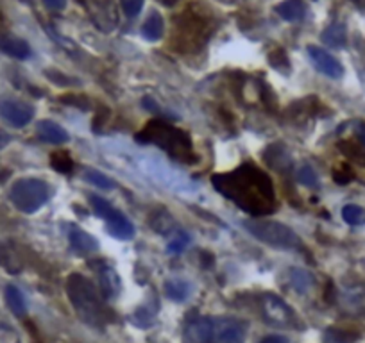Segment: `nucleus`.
Masks as SVG:
<instances>
[{
    "label": "nucleus",
    "instance_id": "obj_1",
    "mask_svg": "<svg viewBox=\"0 0 365 343\" xmlns=\"http://www.w3.org/2000/svg\"><path fill=\"white\" fill-rule=\"evenodd\" d=\"M215 190L255 216L269 215L276 209V194L270 177L256 164L245 163L226 174L211 177Z\"/></svg>",
    "mask_w": 365,
    "mask_h": 343
},
{
    "label": "nucleus",
    "instance_id": "obj_2",
    "mask_svg": "<svg viewBox=\"0 0 365 343\" xmlns=\"http://www.w3.org/2000/svg\"><path fill=\"white\" fill-rule=\"evenodd\" d=\"M137 142L154 143L159 149L165 150L170 157L181 163H196L197 157L194 152V145L190 136L183 129L170 125L169 122L152 120L137 134Z\"/></svg>",
    "mask_w": 365,
    "mask_h": 343
},
{
    "label": "nucleus",
    "instance_id": "obj_3",
    "mask_svg": "<svg viewBox=\"0 0 365 343\" xmlns=\"http://www.w3.org/2000/svg\"><path fill=\"white\" fill-rule=\"evenodd\" d=\"M67 295L78 317L85 324L102 329L107 324V311L97 293L95 285L81 274H72L67 279Z\"/></svg>",
    "mask_w": 365,
    "mask_h": 343
},
{
    "label": "nucleus",
    "instance_id": "obj_4",
    "mask_svg": "<svg viewBox=\"0 0 365 343\" xmlns=\"http://www.w3.org/2000/svg\"><path fill=\"white\" fill-rule=\"evenodd\" d=\"M243 227L251 236L280 250H297L301 247V238L285 223L276 220H245Z\"/></svg>",
    "mask_w": 365,
    "mask_h": 343
},
{
    "label": "nucleus",
    "instance_id": "obj_5",
    "mask_svg": "<svg viewBox=\"0 0 365 343\" xmlns=\"http://www.w3.org/2000/svg\"><path fill=\"white\" fill-rule=\"evenodd\" d=\"M51 194L52 191L48 183L34 179V177H26V179H18L13 184L9 199L18 211L31 215V213H36L38 209L47 204Z\"/></svg>",
    "mask_w": 365,
    "mask_h": 343
},
{
    "label": "nucleus",
    "instance_id": "obj_6",
    "mask_svg": "<svg viewBox=\"0 0 365 343\" xmlns=\"http://www.w3.org/2000/svg\"><path fill=\"white\" fill-rule=\"evenodd\" d=\"M248 324L240 318L215 317L206 318L203 343H243Z\"/></svg>",
    "mask_w": 365,
    "mask_h": 343
},
{
    "label": "nucleus",
    "instance_id": "obj_7",
    "mask_svg": "<svg viewBox=\"0 0 365 343\" xmlns=\"http://www.w3.org/2000/svg\"><path fill=\"white\" fill-rule=\"evenodd\" d=\"M90 204H92L93 211L97 216H100L102 220H106L107 223V233L111 236L118 238V240H131L134 238V226L131 223V220L126 215H122L118 209H115L106 199L97 197V195H90Z\"/></svg>",
    "mask_w": 365,
    "mask_h": 343
},
{
    "label": "nucleus",
    "instance_id": "obj_8",
    "mask_svg": "<svg viewBox=\"0 0 365 343\" xmlns=\"http://www.w3.org/2000/svg\"><path fill=\"white\" fill-rule=\"evenodd\" d=\"M260 310H262L263 320L274 327H294V325H297V317H295L294 310L283 299L273 295V293H267L262 297Z\"/></svg>",
    "mask_w": 365,
    "mask_h": 343
},
{
    "label": "nucleus",
    "instance_id": "obj_9",
    "mask_svg": "<svg viewBox=\"0 0 365 343\" xmlns=\"http://www.w3.org/2000/svg\"><path fill=\"white\" fill-rule=\"evenodd\" d=\"M81 2L100 31L110 33L117 27V9L111 0H81Z\"/></svg>",
    "mask_w": 365,
    "mask_h": 343
},
{
    "label": "nucleus",
    "instance_id": "obj_10",
    "mask_svg": "<svg viewBox=\"0 0 365 343\" xmlns=\"http://www.w3.org/2000/svg\"><path fill=\"white\" fill-rule=\"evenodd\" d=\"M34 117V107L22 100H0V118L15 127H26Z\"/></svg>",
    "mask_w": 365,
    "mask_h": 343
},
{
    "label": "nucleus",
    "instance_id": "obj_11",
    "mask_svg": "<svg viewBox=\"0 0 365 343\" xmlns=\"http://www.w3.org/2000/svg\"><path fill=\"white\" fill-rule=\"evenodd\" d=\"M308 54H310V59L315 65V68L321 73H324L326 77H329V79H340L344 75V66L328 51L317 47V45H312V47H308Z\"/></svg>",
    "mask_w": 365,
    "mask_h": 343
},
{
    "label": "nucleus",
    "instance_id": "obj_12",
    "mask_svg": "<svg viewBox=\"0 0 365 343\" xmlns=\"http://www.w3.org/2000/svg\"><path fill=\"white\" fill-rule=\"evenodd\" d=\"M97 278H99V286H100V293L106 300H113L120 295L122 292V281H120V275L117 274L111 265L104 263L100 261L97 265Z\"/></svg>",
    "mask_w": 365,
    "mask_h": 343
},
{
    "label": "nucleus",
    "instance_id": "obj_13",
    "mask_svg": "<svg viewBox=\"0 0 365 343\" xmlns=\"http://www.w3.org/2000/svg\"><path fill=\"white\" fill-rule=\"evenodd\" d=\"M68 240H70L72 248L78 250L79 254H93V252L99 250V241L92 234L78 229V227H72L70 233H68Z\"/></svg>",
    "mask_w": 365,
    "mask_h": 343
},
{
    "label": "nucleus",
    "instance_id": "obj_14",
    "mask_svg": "<svg viewBox=\"0 0 365 343\" xmlns=\"http://www.w3.org/2000/svg\"><path fill=\"white\" fill-rule=\"evenodd\" d=\"M307 4L305 0H283L281 4L276 6V13L285 20V22H301L307 16Z\"/></svg>",
    "mask_w": 365,
    "mask_h": 343
},
{
    "label": "nucleus",
    "instance_id": "obj_15",
    "mask_svg": "<svg viewBox=\"0 0 365 343\" xmlns=\"http://www.w3.org/2000/svg\"><path fill=\"white\" fill-rule=\"evenodd\" d=\"M38 136L40 139H43L45 143H54V145H59V143L68 142V132L65 131L59 124L52 120H41L38 124Z\"/></svg>",
    "mask_w": 365,
    "mask_h": 343
},
{
    "label": "nucleus",
    "instance_id": "obj_16",
    "mask_svg": "<svg viewBox=\"0 0 365 343\" xmlns=\"http://www.w3.org/2000/svg\"><path fill=\"white\" fill-rule=\"evenodd\" d=\"M265 161L273 170L285 172L292 167V159L281 143H274L265 150Z\"/></svg>",
    "mask_w": 365,
    "mask_h": 343
},
{
    "label": "nucleus",
    "instance_id": "obj_17",
    "mask_svg": "<svg viewBox=\"0 0 365 343\" xmlns=\"http://www.w3.org/2000/svg\"><path fill=\"white\" fill-rule=\"evenodd\" d=\"M0 51L16 59H27L31 56L29 43L16 36H0Z\"/></svg>",
    "mask_w": 365,
    "mask_h": 343
},
{
    "label": "nucleus",
    "instance_id": "obj_18",
    "mask_svg": "<svg viewBox=\"0 0 365 343\" xmlns=\"http://www.w3.org/2000/svg\"><path fill=\"white\" fill-rule=\"evenodd\" d=\"M165 295L174 302H183L192 295V285L185 279H169L165 283Z\"/></svg>",
    "mask_w": 365,
    "mask_h": 343
},
{
    "label": "nucleus",
    "instance_id": "obj_19",
    "mask_svg": "<svg viewBox=\"0 0 365 343\" xmlns=\"http://www.w3.org/2000/svg\"><path fill=\"white\" fill-rule=\"evenodd\" d=\"M163 33H165V22H163V16L156 11L151 13L149 19L144 22V26H142V36L149 41H158L162 40Z\"/></svg>",
    "mask_w": 365,
    "mask_h": 343
},
{
    "label": "nucleus",
    "instance_id": "obj_20",
    "mask_svg": "<svg viewBox=\"0 0 365 343\" xmlns=\"http://www.w3.org/2000/svg\"><path fill=\"white\" fill-rule=\"evenodd\" d=\"M321 40L324 41L328 47L333 48H342L347 41V33H346V26L344 23H332L328 29L322 33Z\"/></svg>",
    "mask_w": 365,
    "mask_h": 343
},
{
    "label": "nucleus",
    "instance_id": "obj_21",
    "mask_svg": "<svg viewBox=\"0 0 365 343\" xmlns=\"http://www.w3.org/2000/svg\"><path fill=\"white\" fill-rule=\"evenodd\" d=\"M288 283L297 293H307L314 285V278H312L310 272L302 270V268H290Z\"/></svg>",
    "mask_w": 365,
    "mask_h": 343
},
{
    "label": "nucleus",
    "instance_id": "obj_22",
    "mask_svg": "<svg viewBox=\"0 0 365 343\" xmlns=\"http://www.w3.org/2000/svg\"><path fill=\"white\" fill-rule=\"evenodd\" d=\"M6 302H8V307L16 315V317H23L27 313V304H26V297L23 293L20 292L16 286L9 285L6 288Z\"/></svg>",
    "mask_w": 365,
    "mask_h": 343
},
{
    "label": "nucleus",
    "instance_id": "obj_23",
    "mask_svg": "<svg viewBox=\"0 0 365 343\" xmlns=\"http://www.w3.org/2000/svg\"><path fill=\"white\" fill-rule=\"evenodd\" d=\"M360 338V334L349 329H339V327H329L324 332V339L328 343H354Z\"/></svg>",
    "mask_w": 365,
    "mask_h": 343
},
{
    "label": "nucleus",
    "instance_id": "obj_24",
    "mask_svg": "<svg viewBox=\"0 0 365 343\" xmlns=\"http://www.w3.org/2000/svg\"><path fill=\"white\" fill-rule=\"evenodd\" d=\"M0 267L6 268L9 274H20L22 272V261H20V258H16L11 248L0 247Z\"/></svg>",
    "mask_w": 365,
    "mask_h": 343
},
{
    "label": "nucleus",
    "instance_id": "obj_25",
    "mask_svg": "<svg viewBox=\"0 0 365 343\" xmlns=\"http://www.w3.org/2000/svg\"><path fill=\"white\" fill-rule=\"evenodd\" d=\"M344 304L353 313H365V290H351L344 295Z\"/></svg>",
    "mask_w": 365,
    "mask_h": 343
},
{
    "label": "nucleus",
    "instance_id": "obj_26",
    "mask_svg": "<svg viewBox=\"0 0 365 343\" xmlns=\"http://www.w3.org/2000/svg\"><path fill=\"white\" fill-rule=\"evenodd\" d=\"M51 167L59 174H70L74 170V161H72L70 154L65 152V150H59V152H54L51 156Z\"/></svg>",
    "mask_w": 365,
    "mask_h": 343
},
{
    "label": "nucleus",
    "instance_id": "obj_27",
    "mask_svg": "<svg viewBox=\"0 0 365 343\" xmlns=\"http://www.w3.org/2000/svg\"><path fill=\"white\" fill-rule=\"evenodd\" d=\"M342 218L344 222L349 223V226H364L365 223V209L360 208L356 204H347L342 209Z\"/></svg>",
    "mask_w": 365,
    "mask_h": 343
},
{
    "label": "nucleus",
    "instance_id": "obj_28",
    "mask_svg": "<svg viewBox=\"0 0 365 343\" xmlns=\"http://www.w3.org/2000/svg\"><path fill=\"white\" fill-rule=\"evenodd\" d=\"M85 179L88 183H92L93 186L100 188V190H113L117 186L113 179H110L107 176H104L102 172H97V170H86L85 172Z\"/></svg>",
    "mask_w": 365,
    "mask_h": 343
},
{
    "label": "nucleus",
    "instance_id": "obj_29",
    "mask_svg": "<svg viewBox=\"0 0 365 343\" xmlns=\"http://www.w3.org/2000/svg\"><path fill=\"white\" fill-rule=\"evenodd\" d=\"M297 183H301L302 186H310L317 188L319 186V176L317 172L310 167V164H302L297 170Z\"/></svg>",
    "mask_w": 365,
    "mask_h": 343
},
{
    "label": "nucleus",
    "instance_id": "obj_30",
    "mask_svg": "<svg viewBox=\"0 0 365 343\" xmlns=\"http://www.w3.org/2000/svg\"><path fill=\"white\" fill-rule=\"evenodd\" d=\"M189 243H190L189 233L179 231V233H176V236L170 240V243L166 245V252H169V254H179V252H183L186 247H189Z\"/></svg>",
    "mask_w": 365,
    "mask_h": 343
},
{
    "label": "nucleus",
    "instance_id": "obj_31",
    "mask_svg": "<svg viewBox=\"0 0 365 343\" xmlns=\"http://www.w3.org/2000/svg\"><path fill=\"white\" fill-rule=\"evenodd\" d=\"M120 6L127 19H134L137 15H140L142 8H144V0H120Z\"/></svg>",
    "mask_w": 365,
    "mask_h": 343
},
{
    "label": "nucleus",
    "instance_id": "obj_32",
    "mask_svg": "<svg viewBox=\"0 0 365 343\" xmlns=\"http://www.w3.org/2000/svg\"><path fill=\"white\" fill-rule=\"evenodd\" d=\"M353 172L349 170L347 167H344L342 170H335V174H333V179H335V183L339 184H347L349 181H353Z\"/></svg>",
    "mask_w": 365,
    "mask_h": 343
},
{
    "label": "nucleus",
    "instance_id": "obj_33",
    "mask_svg": "<svg viewBox=\"0 0 365 343\" xmlns=\"http://www.w3.org/2000/svg\"><path fill=\"white\" fill-rule=\"evenodd\" d=\"M43 4L51 11H61L67 6V0H43Z\"/></svg>",
    "mask_w": 365,
    "mask_h": 343
},
{
    "label": "nucleus",
    "instance_id": "obj_34",
    "mask_svg": "<svg viewBox=\"0 0 365 343\" xmlns=\"http://www.w3.org/2000/svg\"><path fill=\"white\" fill-rule=\"evenodd\" d=\"M260 343H288V338H285L281 334H269L260 339Z\"/></svg>",
    "mask_w": 365,
    "mask_h": 343
},
{
    "label": "nucleus",
    "instance_id": "obj_35",
    "mask_svg": "<svg viewBox=\"0 0 365 343\" xmlns=\"http://www.w3.org/2000/svg\"><path fill=\"white\" fill-rule=\"evenodd\" d=\"M356 136H358V139H360V145L365 149V127H358Z\"/></svg>",
    "mask_w": 365,
    "mask_h": 343
},
{
    "label": "nucleus",
    "instance_id": "obj_36",
    "mask_svg": "<svg viewBox=\"0 0 365 343\" xmlns=\"http://www.w3.org/2000/svg\"><path fill=\"white\" fill-rule=\"evenodd\" d=\"M8 143H9V136L4 134V132H0V149H4Z\"/></svg>",
    "mask_w": 365,
    "mask_h": 343
}]
</instances>
